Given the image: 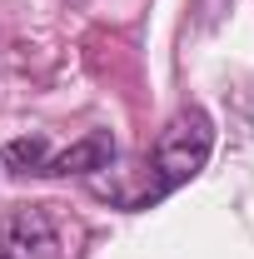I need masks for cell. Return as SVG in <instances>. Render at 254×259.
Listing matches in <instances>:
<instances>
[{
    "label": "cell",
    "instance_id": "cell-1",
    "mask_svg": "<svg viewBox=\"0 0 254 259\" xmlns=\"http://www.w3.org/2000/svg\"><path fill=\"white\" fill-rule=\"evenodd\" d=\"M209 150H215V120H209L199 105L180 110L170 125L159 130L155 150L145 155V175H150V180H145V190L135 194L130 209H150L164 194H175L180 185H190L194 175L209 164Z\"/></svg>",
    "mask_w": 254,
    "mask_h": 259
},
{
    "label": "cell",
    "instance_id": "cell-2",
    "mask_svg": "<svg viewBox=\"0 0 254 259\" xmlns=\"http://www.w3.org/2000/svg\"><path fill=\"white\" fill-rule=\"evenodd\" d=\"M0 259H65L60 225L45 209H15L0 220Z\"/></svg>",
    "mask_w": 254,
    "mask_h": 259
},
{
    "label": "cell",
    "instance_id": "cell-3",
    "mask_svg": "<svg viewBox=\"0 0 254 259\" xmlns=\"http://www.w3.org/2000/svg\"><path fill=\"white\" fill-rule=\"evenodd\" d=\"M110 164H115V135H110V130H90V135L75 140L70 150L50 155L40 175H100V169H110Z\"/></svg>",
    "mask_w": 254,
    "mask_h": 259
},
{
    "label": "cell",
    "instance_id": "cell-4",
    "mask_svg": "<svg viewBox=\"0 0 254 259\" xmlns=\"http://www.w3.org/2000/svg\"><path fill=\"white\" fill-rule=\"evenodd\" d=\"M45 160H50V140L45 135H25V140H10L5 145V164L20 169V175H40Z\"/></svg>",
    "mask_w": 254,
    "mask_h": 259
}]
</instances>
